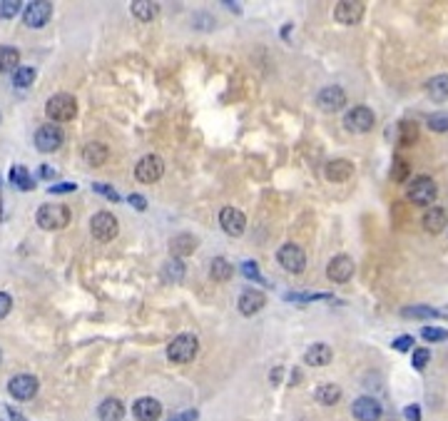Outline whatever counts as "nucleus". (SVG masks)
Masks as SVG:
<instances>
[{
  "mask_svg": "<svg viewBox=\"0 0 448 421\" xmlns=\"http://www.w3.org/2000/svg\"><path fill=\"white\" fill-rule=\"evenodd\" d=\"M406 197L409 202L414 205H421V207H431L438 197V185L434 182V177L429 175H418L409 182V187H406Z\"/></svg>",
  "mask_w": 448,
  "mask_h": 421,
  "instance_id": "obj_1",
  "label": "nucleus"
},
{
  "mask_svg": "<svg viewBox=\"0 0 448 421\" xmlns=\"http://www.w3.org/2000/svg\"><path fill=\"white\" fill-rule=\"evenodd\" d=\"M78 112V103L70 92H58L45 103V115L50 123H70Z\"/></svg>",
  "mask_w": 448,
  "mask_h": 421,
  "instance_id": "obj_2",
  "label": "nucleus"
},
{
  "mask_svg": "<svg viewBox=\"0 0 448 421\" xmlns=\"http://www.w3.org/2000/svg\"><path fill=\"white\" fill-rule=\"evenodd\" d=\"M200 351V339L195 334H177L167 347V359L175 364H187L192 362Z\"/></svg>",
  "mask_w": 448,
  "mask_h": 421,
  "instance_id": "obj_3",
  "label": "nucleus"
},
{
  "mask_svg": "<svg viewBox=\"0 0 448 421\" xmlns=\"http://www.w3.org/2000/svg\"><path fill=\"white\" fill-rule=\"evenodd\" d=\"M376 125V115L371 107L366 105H356V107H351L349 112L344 115V127L354 135H364V132H371Z\"/></svg>",
  "mask_w": 448,
  "mask_h": 421,
  "instance_id": "obj_4",
  "label": "nucleus"
},
{
  "mask_svg": "<svg viewBox=\"0 0 448 421\" xmlns=\"http://www.w3.org/2000/svg\"><path fill=\"white\" fill-rule=\"evenodd\" d=\"M38 225L43 229H63L70 225V209L65 205H43L38 209Z\"/></svg>",
  "mask_w": 448,
  "mask_h": 421,
  "instance_id": "obj_5",
  "label": "nucleus"
},
{
  "mask_svg": "<svg viewBox=\"0 0 448 421\" xmlns=\"http://www.w3.org/2000/svg\"><path fill=\"white\" fill-rule=\"evenodd\" d=\"M90 232L95 240L100 242H110L117 237V232H120V225H117V217L110 212H98L92 214L90 220Z\"/></svg>",
  "mask_w": 448,
  "mask_h": 421,
  "instance_id": "obj_6",
  "label": "nucleus"
},
{
  "mask_svg": "<svg viewBox=\"0 0 448 421\" xmlns=\"http://www.w3.org/2000/svg\"><path fill=\"white\" fill-rule=\"evenodd\" d=\"M277 259H279V265L284 267L289 274H301V272H304V267H306L304 249H301L299 245H292V242H289V245H281L279 247Z\"/></svg>",
  "mask_w": 448,
  "mask_h": 421,
  "instance_id": "obj_7",
  "label": "nucleus"
},
{
  "mask_svg": "<svg viewBox=\"0 0 448 421\" xmlns=\"http://www.w3.org/2000/svg\"><path fill=\"white\" fill-rule=\"evenodd\" d=\"M164 175V162L162 157L157 155H145L142 160L135 165V177L140 182H145V185H152V182H157L160 177Z\"/></svg>",
  "mask_w": 448,
  "mask_h": 421,
  "instance_id": "obj_8",
  "label": "nucleus"
},
{
  "mask_svg": "<svg viewBox=\"0 0 448 421\" xmlns=\"http://www.w3.org/2000/svg\"><path fill=\"white\" fill-rule=\"evenodd\" d=\"M317 105L321 112H339L344 110L346 105V92L341 85H329V88H324V90L317 95Z\"/></svg>",
  "mask_w": 448,
  "mask_h": 421,
  "instance_id": "obj_9",
  "label": "nucleus"
},
{
  "mask_svg": "<svg viewBox=\"0 0 448 421\" xmlns=\"http://www.w3.org/2000/svg\"><path fill=\"white\" fill-rule=\"evenodd\" d=\"M63 140H65V135L58 125H43V127L35 130V147L40 152H55V150H60Z\"/></svg>",
  "mask_w": 448,
  "mask_h": 421,
  "instance_id": "obj_10",
  "label": "nucleus"
},
{
  "mask_svg": "<svg viewBox=\"0 0 448 421\" xmlns=\"http://www.w3.org/2000/svg\"><path fill=\"white\" fill-rule=\"evenodd\" d=\"M8 391L18 402H28V399H33L38 394V379L33 374H18L8 382Z\"/></svg>",
  "mask_w": 448,
  "mask_h": 421,
  "instance_id": "obj_11",
  "label": "nucleus"
},
{
  "mask_svg": "<svg viewBox=\"0 0 448 421\" xmlns=\"http://www.w3.org/2000/svg\"><path fill=\"white\" fill-rule=\"evenodd\" d=\"M50 15H52V3H47V0L25 3V10H23V20H25L28 28H43L50 20Z\"/></svg>",
  "mask_w": 448,
  "mask_h": 421,
  "instance_id": "obj_12",
  "label": "nucleus"
},
{
  "mask_svg": "<svg viewBox=\"0 0 448 421\" xmlns=\"http://www.w3.org/2000/svg\"><path fill=\"white\" fill-rule=\"evenodd\" d=\"M351 414L356 421H381L383 407L374 396H359L356 402L351 404Z\"/></svg>",
  "mask_w": 448,
  "mask_h": 421,
  "instance_id": "obj_13",
  "label": "nucleus"
},
{
  "mask_svg": "<svg viewBox=\"0 0 448 421\" xmlns=\"http://www.w3.org/2000/svg\"><path fill=\"white\" fill-rule=\"evenodd\" d=\"M354 259L346 257V254H337V257H332V262H329V267H326V277L332 279V282H337V285H344V282H349L351 277H354Z\"/></svg>",
  "mask_w": 448,
  "mask_h": 421,
  "instance_id": "obj_14",
  "label": "nucleus"
},
{
  "mask_svg": "<svg viewBox=\"0 0 448 421\" xmlns=\"http://www.w3.org/2000/svg\"><path fill=\"white\" fill-rule=\"evenodd\" d=\"M334 18L341 25H356L359 20L364 18V3H356V0H341L334 8Z\"/></svg>",
  "mask_w": 448,
  "mask_h": 421,
  "instance_id": "obj_15",
  "label": "nucleus"
},
{
  "mask_svg": "<svg viewBox=\"0 0 448 421\" xmlns=\"http://www.w3.org/2000/svg\"><path fill=\"white\" fill-rule=\"evenodd\" d=\"M220 225L229 237H239L244 232V227H247V217L237 207H224L220 212Z\"/></svg>",
  "mask_w": 448,
  "mask_h": 421,
  "instance_id": "obj_16",
  "label": "nucleus"
},
{
  "mask_svg": "<svg viewBox=\"0 0 448 421\" xmlns=\"http://www.w3.org/2000/svg\"><path fill=\"white\" fill-rule=\"evenodd\" d=\"M132 414H135L137 421H160L162 416V404L152 399V396H142L137 399L135 407H132Z\"/></svg>",
  "mask_w": 448,
  "mask_h": 421,
  "instance_id": "obj_17",
  "label": "nucleus"
},
{
  "mask_svg": "<svg viewBox=\"0 0 448 421\" xmlns=\"http://www.w3.org/2000/svg\"><path fill=\"white\" fill-rule=\"evenodd\" d=\"M237 305H239V311L244 317H254L257 311L264 309L266 297H264V291H259V289H247V291H242V297Z\"/></svg>",
  "mask_w": 448,
  "mask_h": 421,
  "instance_id": "obj_18",
  "label": "nucleus"
},
{
  "mask_svg": "<svg viewBox=\"0 0 448 421\" xmlns=\"http://www.w3.org/2000/svg\"><path fill=\"white\" fill-rule=\"evenodd\" d=\"M423 229L431 234H441L448 227V212L443 207H426L423 212Z\"/></svg>",
  "mask_w": 448,
  "mask_h": 421,
  "instance_id": "obj_19",
  "label": "nucleus"
},
{
  "mask_svg": "<svg viewBox=\"0 0 448 421\" xmlns=\"http://www.w3.org/2000/svg\"><path fill=\"white\" fill-rule=\"evenodd\" d=\"M332 359H334L332 347H329V344H324V342L312 344V347L306 349V354H304V362L309 364V367H326V364H332Z\"/></svg>",
  "mask_w": 448,
  "mask_h": 421,
  "instance_id": "obj_20",
  "label": "nucleus"
},
{
  "mask_svg": "<svg viewBox=\"0 0 448 421\" xmlns=\"http://www.w3.org/2000/svg\"><path fill=\"white\" fill-rule=\"evenodd\" d=\"M324 175L329 182H346L354 175V165H351L349 160H332V162H326Z\"/></svg>",
  "mask_w": 448,
  "mask_h": 421,
  "instance_id": "obj_21",
  "label": "nucleus"
},
{
  "mask_svg": "<svg viewBox=\"0 0 448 421\" xmlns=\"http://www.w3.org/2000/svg\"><path fill=\"white\" fill-rule=\"evenodd\" d=\"M107 157H110V152H107V147L103 143H87L83 147V160L90 167H103L105 162H107Z\"/></svg>",
  "mask_w": 448,
  "mask_h": 421,
  "instance_id": "obj_22",
  "label": "nucleus"
},
{
  "mask_svg": "<svg viewBox=\"0 0 448 421\" xmlns=\"http://www.w3.org/2000/svg\"><path fill=\"white\" fill-rule=\"evenodd\" d=\"M401 317L406 319H436V317H448V309H436L429 305H414V307H403Z\"/></svg>",
  "mask_w": 448,
  "mask_h": 421,
  "instance_id": "obj_23",
  "label": "nucleus"
},
{
  "mask_svg": "<svg viewBox=\"0 0 448 421\" xmlns=\"http://www.w3.org/2000/svg\"><path fill=\"white\" fill-rule=\"evenodd\" d=\"M341 387L339 384H321V387H317V391H314V399H317L321 407H334V404L341 402Z\"/></svg>",
  "mask_w": 448,
  "mask_h": 421,
  "instance_id": "obj_24",
  "label": "nucleus"
},
{
  "mask_svg": "<svg viewBox=\"0 0 448 421\" xmlns=\"http://www.w3.org/2000/svg\"><path fill=\"white\" fill-rule=\"evenodd\" d=\"M426 95L434 103H446L448 100V75H436L426 83Z\"/></svg>",
  "mask_w": 448,
  "mask_h": 421,
  "instance_id": "obj_25",
  "label": "nucleus"
},
{
  "mask_svg": "<svg viewBox=\"0 0 448 421\" xmlns=\"http://www.w3.org/2000/svg\"><path fill=\"white\" fill-rule=\"evenodd\" d=\"M98 416L100 421H120L125 416V407L120 399H105L98 407Z\"/></svg>",
  "mask_w": 448,
  "mask_h": 421,
  "instance_id": "obj_26",
  "label": "nucleus"
},
{
  "mask_svg": "<svg viewBox=\"0 0 448 421\" xmlns=\"http://www.w3.org/2000/svg\"><path fill=\"white\" fill-rule=\"evenodd\" d=\"M169 249H172L175 259L187 257V254H192L197 249V240L192 234H177V237H172V242H169Z\"/></svg>",
  "mask_w": 448,
  "mask_h": 421,
  "instance_id": "obj_27",
  "label": "nucleus"
},
{
  "mask_svg": "<svg viewBox=\"0 0 448 421\" xmlns=\"http://www.w3.org/2000/svg\"><path fill=\"white\" fill-rule=\"evenodd\" d=\"M130 10H132V15H135L137 20L149 23V20L157 18V13H160V6H157V3H152V0H135Z\"/></svg>",
  "mask_w": 448,
  "mask_h": 421,
  "instance_id": "obj_28",
  "label": "nucleus"
},
{
  "mask_svg": "<svg viewBox=\"0 0 448 421\" xmlns=\"http://www.w3.org/2000/svg\"><path fill=\"white\" fill-rule=\"evenodd\" d=\"M416 140H418V125L411 123V120H403V123H398L396 143L401 145V147H411Z\"/></svg>",
  "mask_w": 448,
  "mask_h": 421,
  "instance_id": "obj_29",
  "label": "nucleus"
},
{
  "mask_svg": "<svg viewBox=\"0 0 448 421\" xmlns=\"http://www.w3.org/2000/svg\"><path fill=\"white\" fill-rule=\"evenodd\" d=\"M234 274V267L229 265L224 257H217L212 259V267H209V277L215 279V282H229Z\"/></svg>",
  "mask_w": 448,
  "mask_h": 421,
  "instance_id": "obj_30",
  "label": "nucleus"
},
{
  "mask_svg": "<svg viewBox=\"0 0 448 421\" xmlns=\"http://www.w3.org/2000/svg\"><path fill=\"white\" fill-rule=\"evenodd\" d=\"M162 279L167 285H180L184 279V265L180 259H169L167 265L162 267Z\"/></svg>",
  "mask_w": 448,
  "mask_h": 421,
  "instance_id": "obj_31",
  "label": "nucleus"
},
{
  "mask_svg": "<svg viewBox=\"0 0 448 421\" xmlns=\"http://www.w3.org/2000/svg\"><path fill=\"white\" fill-rule=\"evenodd\" d=\"M20 63V52L10 45H0V72H10L18 70Z\"/></svg>",
  "mask_w": 448,
  "mask_h": 421,
  "instance_id": "obj_32",
  "label": "nucleus"
},
{
  "mask_svg": "<svg viewBox=\"0 0 448 421\" xmlns=\"http://www.w3.org/2000/svg\"><path fill=\"white\" fill-rule=\"evenodd\" d=\"M10 182H13L15 187H20V189H33L35 187L33 177H30V172H28L23 165H15V167L10 170Z\"/></svg>",
  "mask_w": 448,
  "mask_h": 421,
  "instance_id": "obj_33",
  "label": "nucleus"
},
{
  "mask_svg": "<svg viewBox=\"0 0 448 421\" xmlns=\"http://www.w3.org/2000/svg\"><path fill=\"white\" fill-rule=\"evenodd\" d=\"M33 83H35V68H30V65H20L18 70L13 72L15 88H30Z\"/></svg>",
  "mask_w": 448,
  "mask_h": 421,
  "instance_id": "obj_34",
  "label": "nucleus"
},
{
  "mask_svg": "<svg viewBox=\"0 0 448 421\" xmlns=\"http://www.w3.org/2000/svg\"><path fill=\"white\" fill-rule=\"evenodd\" d=\"M421 337L426 339V342H446L448 339V329H443V327H423L421 329Z\"/></svg>",
  "mask_w": 448,
  "mask_h": 421,
  "instance_id": "obj_35",
  "label": "nucleus"
},
{
  "mask_svg": "<svg viewBox=\"0 0 448 421\" xmlns=\"http://www.w3.org/2000/svg\"><path fill=\"white\" fill-rule=\"evenodd\" d=\"M431 362V351L426 349V347H421V349H414V356H411V364H414L416 371H423L426 367H429Z\"/></svg>",
  "mask_w": 448,
  "mask_h": 421,
  "instance_id": "obj_36",
  "label": "nucleus"
},
{
  "mask_svg": "<svg viewBox=\"0 0 448 421\" xmlns=\"http://www.w3.org/2000/svg\"><path fill=\"white\" fill-rule=\"evenodd\" d=\"M286 299H289V302H319V299H334V294H326V291H314V294H297V291H289Z\"/></svg>",
  "mask_w": 448,
  "mask_h": 421,
  "instance_id": "obj_37",
  "label": "nucleus"
},
{
  "mask_svg": "<svg viewBox=\"0 0 448 421\" xmlns=\"http://www.w3.org/2000/svg\"><path fill=\"white\" fill-rule=\"evenodd\" d=\"M429 130L431 132H448V115L446 112H436V115L429 117Z\"/></svg>",
  "mask_w": 448,
  "mask_h": 421,
  "instance_id": "obj_38",
  "label": "nucleus"
},
{
  "mask_svg": "<svg viewBox=\"0 0 448 421\" xmlns=\"http://www.w3.org/2000/svg\"><path fill=\"white\" fill-rule=\"evenodd\" d=\"M409 172H411L409 162L401 160V157H396V160H394V167H391V177H394L396 182H403L406 177H409Z\"/></svg>",
  "mask_w": 448,
  "mask_h": 421,
  "instance_id": "obj_39",
  "label": "nucleus"
},
{
  "mask_svg": "<svg viewBox=\"0 0 448 421\" xmlns=\"http://www.w3.org/2000/svg\"><path fill=\"white\" fill-rule=\"evenodd\" d=\"M242 272H244V277H247V279H254V282H259V285H266V279L262 277V272H259V265H257V262H252V259L242 265Z\"/></svg>",
  "mask_w": 448,
  "mask_h": 421,
  "instance_id": "obj_40",
  "label": "nucleus"
},
{
  "mask_svg": "<svg viewBox=\"0 0 448 421\" xmlns=\"http://www.w3.org/2000/svg\"><path fill=\"white\" fill-rule=\"evenodd\" d=\"M20 0H0V18H15L20 13Z\"/></svg>",
  "mask_w": 448,
  "mask_h": 421,
  "instance_id": "obj_41",
  "label": "nucleus"
},
{
  "mask_svg": "<svg viewBox=\"0 0 448 421\" xmlns=\"http://www.w3.org/2000/svg\"><path fill=\"white\" fill-rule=\"evenodd\" d=\"M92 192L105 194V197H107V200H112V202H120V194H117L110 185H105V182H95V185H92Z\"/></svg>",
  "mask_w": 448,
  "mask_h": 421,
  "instance_id": "obj_42",
  "label": "nucleus"
},
{
  "mask_svg": "<svg viewBox=\"0 0 448 421\" xmlns=\"http://www.w3.org/2000/svg\"><path fill=\"white\" fill-rule=\"evenodd\" d=\"M396 351H409L411 347H414V337L411 334H401V337H396L394 339V344H391Z\"/></svg>",
  "mask_w": 448,
  "mask_h": 421,
  "instance_id": "obj_43",
  "label": "nucleus"
},
{
  "mask_svg": "<svg viewBox=\"0 0 448 421\" xmlns=\"http://www.w3.org/2000/svg\"><path fill=\"white\" fill-rule=\"evenodd\" d=\"M78 189V185L75 182H60V185H52V187H47V192L50 194H65V192H75Z\"/></svg>",
  "mask_w": 448,
  "mask_h": 421,
  "instance_id": "obj_44",
  "label": "nucleus"
},
{
  "mask_svg": "<svg viewBox=\"0 0 448 421\" xmlns=\"http://www.w3.org/2000/svg\"><path fill=\"white\" fill-rule=\"evenodd\" d=\"M403 419L406 421H421V407L418 404H409L403 409Z\"/></svg>",
  "mask_w": 448,
  "mask_h": 421,
  "instance_id": "obj_45",
  "label": "nucleus"
},
{
  "mask_svg": "<svg viewBox=\"0 0 448 421\" xmlns=\"http://www.w3.org/2000/svg\"><path fill=\"white\" fill-rule=\"evenodd\" d=\"M10 307H13V299H10V294H6V291H0V319L8 317V311H10Z\"/></svg>",
  "mask_w": 448,
  "mask_h": 421,
  "instance_id": "obj_46",
  "label": "nucleus"
},
{
  "mask_svg": "<svg viewBox=\"0 0 448 421\" xmlns=\"http://www.w3.org/2000/svg\"><path fill=\"white\" fill-rule=\"evenodd\" d=\"M127 202H130L135 209H140V212H145V209H147V200H145L142 194H130V197H127Z\"/></svg>",
  "mask_w": 448,
  "mask_h": 421,
  "instance_id": "obj_47",
  "label": "nucleus"
},
{
  "mask_svg": "<svg viewBox=\"0 0 448 421\" xmlns=\"http://www.w3.org/2000/svg\"><path fill=\"white\" fill-rule=\"evenodd\" d=\"M197 419H200V414H197L195 409H189V411H182V414L172 416L169 421H197Z\"/></svg>",
  "mask_w": 448,
  "mask_h": 421,
  "instance_id": "obj_48",
  "label": "nucleus"
},
{
  "mask_svg": "<svg viewBox=\"0 0 448 421\" xmlns=\"http://www.w3.org/2000/svg\"><path fill=\"white\" fill-rule=\"evenodd\" d=\"M8 414H10V421H28L23 414H18V411H13V409H8Z\"/></svg>",
  "mask_w": 448,
  "mask_h": 421,
  "instance_id": "obj_49",
  "label": "nucleus"
},
{
  "mask_svg": "<svg viewBox=\"0 0 448 421\" xmlns=\"http://www.w3.org/2000/svg\"><path fill=\"white\" fill-rule=\"evenodd\" d=\"M40 175H43V177H55L58 172H52L50 167H43V170H40Z\"/></svg>",
  "mask_w": 448,
  "mask_h": 421,
  "instance_id": "obj_50",
  "label": "nucleus"
}]
</instances>
